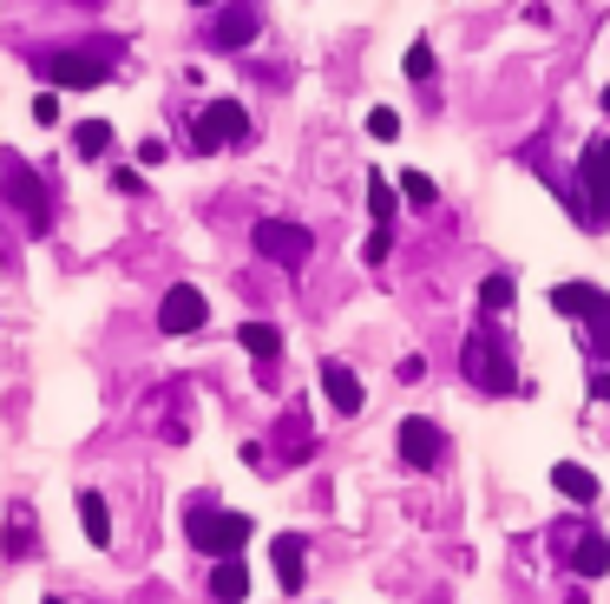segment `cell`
Listing matches in <instances>:
<instances>
[{"label":"cell","mask_w":610,"mask_h":604,"mask_svg":"<svg viewBox=\"0 0 610 604\" xmlns=\"http://www.w3.org/2000/svg\"><path fill=\"white\" fill-rule=\"evenodd\" d=\"M184 532H191V545H198L203 558H237V552L250 545V520H243V513H223L210 493H198V500L184 506Z\"/></svg>","instance_id":"6da1fadb"},{"label":"cell","mask_w":610,"mask_h":604,"mask_svg":"<svg viewBox=\"0 0 610 604\" xmlns=\"http://www.w3.org/2000/svg\"><path fill=\"white\" fill-rule=\"evenodd\" d=\"M0 204H13V211L27 218V230H33V236H40V230H47V218H53V198H47L40 171H33L20 151H0Z\"/></svg>","instance_id":"7a4b0ae2"},{"label":"cell","mask_w":610,"mask_h":604,"mask_svg":"<svg viewBox=\"0 0 610 604\" xmlns=\"http://www.w3.org/2000/svg\"><path fill=\"white\" fill-rule=\"evenodd\" d=\"M33 67H40V79H47L53 92H60V85H72V92H86V85H99V79L112 73L106 47H53V53H40Z\"/></svg>","instance_id":"3957f363"},{"label":"cell","mask_w":610,"mask_h":604,"mask_svg":"<svg viewBox=\"0 0 610 604\" xmlns=\"http://www.w3.org/2000/svg\"><path fill=\"white\" fill-rule=\"evenodd\" d=\"M250 243H257V256H270V263H282V270L309 263V250H316V236H309V224H289V218H257V230H250Z\"/></svg>","instance_id":"277c9868"},{"label":"cell","mask_w":610,"mask_h":604,"mask_svg":"<svg viewBox=\"0 0 610 604\" xmlns=\"http://www.w3.org/2000/svg\"><path fill=\"white\" fill-rule=\"evenodd\" d=\"M578 191H584V224H610V139L604 132L578 158Z\"/></svg>","instance_id":"5b68a950"},{"label":"cell","mask_w":610,"mask_h":604,"mask_svg":"<svg viewBox=\"0 0 610 604\" xmlns=\"http://www.w3.org/2000/svg\"><path fill=\"white\" fill-rule=\"evenodd\" d=\"M394 447H401V460L413 473H433V466L447 460V434H440L427 414H407L401 427H394Z\"/></svg>","instance_id":"8992f818"},{"label":"cell","mask_w":610,"mask_h":604,"mask_svg":"<svg viewBox=\"0 0 610 604\" xmlns=\"http://www.w3.org/2000/svg\"><path fill=\"white\" fill-rule=\"evenodd\" d=\"M250 132V119H243V105L237 99H210L198 112V125H191V145L198 151H217V145H237Z\"/></svg>","instance_id":"52a82bcc"},{"label":"cell","mask_w":610,"mask_h":604,"mask_svg":"<svg viewBox=\"0 0 610 604\" xmlns=\"http://www.w3.org/2000/svg\"><path fill=\"white\" fill-rule=\"evenodd\" d=\"M460 369H467V381H473V387H486V394H499V387H512V369H506V349L492 342V329H479L473 342H467V355H460Z\"/></svg>","instance_id":"ba28073f"},{"label":"cell","mask_w":610,"mask_h":604,"mask_svg":"<svg viewBox=\"0 0 610 604\" xmlns=\"http://www.w3.org/2000/svg\"><path fill=\"white\" fill-rule=\"evenodd\" d=\"M203 322H210V302H203V290H191V283H171V290H164V302H158V329H164V335H198Z\"/></svg>","instance_id":"9c48e42d"},{"label":"cell","mask_w":610,"mask_h":604,"mask_svg":"<svg viewBox=\"0 0 610 604\" xmlns=\"http://www.w3.org/2000/svg\"><path fill=\"white\" fill-rule=\"evenodd\" d=\"M257 27H263V13H257V7H217V20H210V47L237 53V47H250V40H257Z\"/></svg>","instance_id":"30bf717a"},{"label":"cell","mask_w":610,"mask_h":604,"mask_svg":"<svg viewBox=\"0 0 610 604\" xmlns=\"http://www.w3.org/2000/svg\"><path fill=\"white\" fill-rule=\"evenodd\" d=\"M322 394H329V407H336V414H361V401H368L348 362H322Z\"/></svg>","instance_id":"8fae6325"},{"label":"cell","mask_w":610,"mask_h":604,"mask_svg":"<svg viewBox=\"0 0 610 604\" xmlns=\"http://www.w3.org/2000/svg\"><path fill=\"white\" fill-rule=\"evenodd\" d=\"M210 598H217V604H243V598H250V572H243V552L210 565Z\"/></svg>","instance_id":"7c38bea8"},{"label":"cell","mask_w":610,"mask_h":604,"mask_svg":"<svg viewBox=\"0 0 610 604\" xmlns=\"http://www.w3.org/2000/svg\"><path fill=\"white\" fill-rule=\"evenodd\" d=\"M571 572H578V578H604L610 572V538L604 532H578V538H571Z\"/></svg>","instance_id":"4fadbf2b"},{"label":"cell","mask_w":610,"mask_h":604,"mask_svg":"<svg viewBox=\"0 0 610 604\" xmlns=\"http://www.w3.org/2000/svg\"><path fill=\"white\" fill-rule=\"evenodd\" d=\"M551 486H558L571 506H598V480H591V466H578V460H558V466H551Z\"/></svg>","instance_id":"5bb4252c"},{"label":"cell","mask_w":610,"mask_h":604,"mask_svg":"<svg viewBox=\"0 0 610 604\" xmlns=\"http://www.w3.org/2000/svg\"><path fill=\"white\" fill-rule=\"evenodd\" d=\"M302 552H309V545H302V532H282V538L270 545V558H276V578H282V592H302Z\"/></svg>","instance_id":"9a60e30c"},{"label":"cell","mask_w":610,"mask_h":604,"mask_svg":"<svg viewBox=\"0 0 610 604\" xmlns=\"http://www.w3.org/2000/svg\"><path fill=\"white\" fill-rule=\"evenodd\" d=\"M79 526H86V538L92 545H112V513H106V493H79Z\"/></svg>","instance_id":"2e32d148"},{"label":"cell","mask_w":610,"mask_h":604,"mask_svg":"<svg viewBox=\"0 0 610 604\" xmlns=\"http://www.w3.org/2000/svg\"><path fill=\"white\" fill-rule=\"evenodd\" d=\"M237 342H243L257 362H276V355H282V335H276V322H243V329H237Z\"/></svg>","instance_id":"e0dca14e"},{"label":"cell","mask_w":610,"mask_h":604,"mask_svg":"<svg viewBox=\"0 0 610 604\" xmlns=\"http://www.w3.org/2000/svg\"><path fill=\"white\" fill-rule=\"evenodd\" d=\"M598 296H604V290H591V283H558V290H551V309H558V315H591Z\"/></svg>","instance_id":"ac0fdd59"},{"label":"cell","mask_w":610,"mask_h":604,"mask_svg":"<svg viewBox=\"0 0 610 604\" xmlns=\"http://www.w3.org/2000/svg\"><path fill=\"white\" fill-rule=\"evenodd\" d=\"M276 447H282V460H309V421L289 407L282 414V427H276Z\"/></svg>","instance_id":"d6986e66"},{"label":"cell","mask_w":610,"mask_h":604,"mask_svg":"<svg viewBox=\"0 0 610 604\" xmlns=\"http://www.w3.org/2000/svg\"><path fill=\"white\" fill-rule=\"evenodd\" d=\"M7 558H33V513L27 506H13L7 513V545H0Z\"/></svg>","instance_id":"ffe728a7"},{"label":"cell","mask_w":610,"mask_h":604,"mask_svg":"<svg viewBox=\"0 0 610 604\" xmlns=\"http://www.w3.org/2000/svg\"><path fill=\"white\" fill-rule=\"evenodd\" d=\"M72 151H79V158H106V151H112V125H106V119L72 125Z\"/></svg>","instance_id":"44dd1931"},{"label":"cell","mask_w":610,"mask_h":604,"mask_svg":"<svg viewBox=\"0 0 610 604\" xmlns=\"http://www.w3.org/2000/svg\"><path fill=\"white\" fill-rule=\"evenodd\" d=\"M512 296H519V283H512V276H506V270H499V276H486V283H479V309H486V315H506V309H512Z\"/></svg>","instance_id":"7402d4cb"},{"label":"cell","mask_w":610,"mask_h":604,"mask_svg":"<svg viewBox=\"0 0 610 604\" xmlns=\"http://www.w3.org/2000/svg\"><path fill=\"white\" fill-rule=\"evenodd\" d=\"M368 211H374V224H394V184L381 171L368 178Z\"/></svg>","instance_id":"603a6c76"},{"label":"cell","mask_w":610,"mask_h":604,"mask_svg":"<svg viewBox=\"0 0 610 604\" xmlns=\"http://www.w3.org/2000/svg\"><path fill=\"white\" fill-rule=\"evenodd\" d=\"M368 139H381V145L401 139V112H394V105H374V112H368Z\"/></svg>","instance_id":"cb8c5ba5"},{"label":"cell","mask_w":610,"mask_h":604,"mask_svg":"<svg viewBox=\"0 0 610 604\" xmlns=\"http://www.w3.org/2000/svg\"><path fill=\"white\" fill-rule=\"evenodd\" d=\"M401 191H407V204H420V211L440 198V191H433V178H420V171H401Z\"/></svg>","instance_id":"d4e9b609"},{"label":"cell","mask_w":610,"mask_h":604,"mask_svg":"<svg viewBox=\"0 0 610 604\" xmlns=\"http://www.w3.org/2000/svg\"><path fill=\"white\" fill-rule=\"evenodd\" d=\"M407 79H433V47H427V40L407 47Z\"/></svg>","instance_id":"484cf974"},{"label":"cell","mask_w":610,"mask_h":604,"mask_svg":"<svg viewBox=\"0 0 610 604\" xmlns=\"http://www.w3.org/2000/svg\"><path fill=\"white\" fill-rule=\"evenodd\" d=\"M584 322H591V342H598V349L610 355V296H598V309H591Z\"/></svg>","instance_id":"4316f807"},{"label":"cell","mask_w":610,"mask_h":604,"mask_svg":"<svg viewBox=\"0 0 610 604\" xmlns=\"http://www.w3.org/2000/svg\"><path fill=\"white\" fill-rule=\"evenodd\" d=\"M388 250H394V224H374V236H368V263H388Z\"/></svg>","instance_id":"83f0119b"},{"label":"cell","mask_w":610,"mask_h":604,"mask_svg":"<svg viewBox=\"0 0 610 604\" xmlns=\"http://www.w3.org/2000/svg\"><path fill=\"white\" fill-rule=\"evenodd\" d=\"M33 119L53 125V119H60V92H40V99H33Z\"/></svg>","instance_id":"f1b7e54d"},{"label":"cell","mask_w":610,"mask_h":604,"mask_svg":"<svg viewBox=\"0 0 610 604\" xmlns=\"http://www.w3.org/2000/svg\"><path fill=\"white\" fill-rule=\"evenodd\" d=\"M138 164H164V139H144L138 145Z\"/></svg>","instance_id":"f546056e"},{"label":"cell","mask_w":610,"mask_h":604,"mask_svg":"<svg viewBox=\"0 0 610 604\" xmlns=\"http://www.w3.org/2000/svg\"><path fill=\"white\" fill-rule=\"evenodd\" d=\"M401 381H407V387H413V381H427V362H420V355H407V362H401Z\"/></svg>","instance_id":"4dcf8cb0"},{"label":"cell","mask_w":610,"mask_h":604,"mask_svg":"<svg viewBox=\"0 0 610 604\" xmlns=\"http://www.w3.org/2000/svg\"><path fill=\"white\" fill-rule=\"evenodd\" d=\"M591 394H598V401H610V369H598V375H591Z\"/></svg>","instance_id":"1f68e13d"},{"label":"cell","mask_w":610,"mask_h":604,"mask_svg":"<svg viewBox=\"0 0 610 604\" xmlns=\"http://www.w3.org/2000/svg\"><path fill=\"white\" fill-rule=\"evenodd\" d=\"M564 604H591V598H584V592H571V598H564Z\"/></svg>","instance_id":"d6a6232c"},{"label":"cell","mask_w":610,"mask_h":604,"mask_svg":"<svg viewBox=\"0 0 610 604\" xmlns=\"http://www.w3.org/2000/svg\"><path fill=\"white\" fill-rule=\"evenodd\" d=\"M604 119H610V85H604Z\"/></svg>","instance_id":"836d02e7"},{"label":"cell","mask_w":610,"mask_h":604,"mask_svg":"<svg viewBox=\"0 0 610 604\" xmlns=\"http://www.w3.org/2000/svg\"><path fill=\"white\" fill-rule=\"evenodd\" d=\"M191 7H217V0H191Z\"/></svg>","instance_id":"e575fe53"},{"label":"cell","mask_w":610,"mask_h":604,"mask_svg":"<svg viewBox=\"0 0 610 604\" xmlns=\"http://www.w3.org/2000/svg\"><path fill=\"white\" fill-rule=\"evenodd\" d=\"M47 604H67V598H47Z\"/></svg>","instance_id":"d590c367"}]
</instances>
